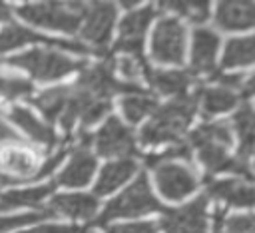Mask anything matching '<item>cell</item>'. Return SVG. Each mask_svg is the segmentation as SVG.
<instances>
[{"label": "cell", "instance_id": "obj_1", "mask_svg": "<svg viewBox=\"0 0 255 233\" xmlns=\"http://www.w3.org/2000/svg\"><path fill=\"white\" fill-rule=\"evenodd\" d=\"M233 141V129L227 121H209L197 125L189 133L191 147L197 149V159L205 167L209 175L215 173H233V177H241L245 181L253 179L247 161H241L237 155H229V147Z\"/></svg>", "mask_w": 255, "mask_h": 233}, {"label": "cell", "instance_id": "obj_2", "mask_svg": "<svg viewBox=\"0 0 255 233\" xmlns=\"http://www.w3.org/2000/svg\"><path fill=\"white\" fill-rule=\"evenodd\" d=\"M68 149L60 147L58 153L50 155L42 161L40 151L26 143L20 137L8 139L0 143V185L20 183V181H34L50 175L60 161L66 157Z\"/></svg>", "mask_w": 255, "mask_h": 233}, {"label": "cell", "instance_id": "obj_3", "mask_svg": "<svg viewBox=\"0 0 255 233\" xmlns=\"http://www.w3.org/2000/svg\"><path fill=\"white\" fill-rule=\"evenodd\" d=\"M197 112L195 94L177 98L167 102L161 108H155L149 121L139 131V143L145 147H159V145H173L179 143L183 131L193 119Z\"/></svg>", "mask_w": 255, "mask_h": 233}, {"label": "cell", "instance_id": "obj_4", "mask_svg": "<svg viewBox=\"0 0 255 233\" xmlns=\"http://www.w3.org/2000/svg\"><path fill=\"white\" fill-rule=\"evenodd\" d=\"M4 64L26 72L38 82H56L88 66L84 60H76L56 48H34L6 58Z\"/></svg>", "mask_w": 255, "mask_h": 233}, {"label": "cell", "instance_id": "obj_5", "mask_svg": "<svg viewBox=\"0 0 255 233\" xmlns=\"http://www.w3.org/2000/svg\"><path fill=\"white\" fill-rule=\"evenodd\" d=\"M84 12L86 4L82 2H32L16 8V14L28 24L66 34L80 32Z\"/></svg>", "mask_w": 255, "mask_h": 233}, {"label": "cell", "instance_id": "obj_6", "mask_svg": "<svg viewBox=\"0 0 255 233\" xmlns=\"http://www.w3.org/2000/svg\"><path fill=\"white\" fill-rule=\"evenodd\" d=\"M161 205L155 197V193L151 191V185L147 181L145 175H139L129 187H126L120 195H116L100 213L98 223H108L112 219H120V217H137V215H145V213H153L159 211Z\"/></svg>", "mask_w": 255, "mask_h": 233}, {"label": "cell", "instance_id": "obj_7", "mask_svg": "<svg viewBox=\"0 0 255 233\" xmlns=\"http://www.w3.org/2000/svg\"><path fill=\"white\" fill-rule=\"evenodd\" d=\"M185 26L175 16L159 18L151 32L149 56L163 66H181L185 58Z\"/></svg>", "mask_w": 255, "mask_h": 233}, {"label": "cell", "instance_id": "obj_8", "mask_svg": "<svg viewBox=\"0 0 255 233\" xmlns=\"http://www.w3.org/2000/svg\"><path fill=\"white\" fill-rule=\"evenodd\" d=\"M116 14L118 10L112 2L86 4V12L82 18V26H80V38L86 42L84 46L88 48V52H96V54L106 52L112 32H114Z\"/></svg>", "mask_w": 255, "mask_h": 233}, {"label": "cell", "instance_id": "obj_9", "mask_svg": "<svg viewBox=\"0 0 255 233\" xmlns=\"http://www.w3.org/2000/svg\"><path fill=\"white\" fill-rule=\"evenodd\" d=\"M92 141H94L98 155H104V157L124 159V157H131L133 153H137L133 131L116 116L106 117L100 129L92 135Z\"/></svg>", "mask_w": 255, "mask_h": 233}, {"label": "cell", "instance_id": "obj_10", "mask_svg": "<svg viewBox=\"0 0 255 233\" xmlns=\"http://www.w3.org/2000/svg\"><path fill=\"white\" fill-rule=\"evenodd\" d=\"M155 14H157V10L153 6H143V8H135V10L128 12L122 18L120 28H118L116 52L143 60V40H145V34L149 30Z\"/></svg>", "mask_w": 255, "mask_h": 233}, {"label": "cell", "instance_id": "obj_11", "mask_svg": "<svg viewBox=\"0 0 255 233\" xmlns=\"http://www.w3.org/2000/svg\"><path fill=\"white\" fill-rule=\"evenodd\" d=\"M159 225L165 233H207V199L197 197L181 207L163 209Z\"/></svg>", "mask_w": 255, "mask_h": 233}, {"label": "cell", "instance_id": "obj_12", "mask_svg": "<svg viewBox=\"0 0 255 233\" xmlns=\"http://www.w3.org/2000/svg\"><path fill=\"white\" fill-rule=\"evenodd\" d=\"M153 169H155L153 171L155 185L165 199H171V201L183 199V197L191 195L199 185L197 173L187 163L169 161V163H161Z\"/></svg>", "mask_w": 255, "mask_h": 233}, {"label": "cell", "instance_id": "obj_13", "mask_svg": "<svg viewBox=\"0 0 255 233\" xmlns=\"http://www.w3.org/2000/svg\"><path fill=\"white\" fill-rule=\"evenodd\" d=\"M90 141L92 137L80 129L78 133V143L70 153V159L62 173L56 179V185H66V187H84L94 171H96V155L90 151Z\"/></svg>", "mask_w": 255, "mask_h": 233}, {"label": "cell", "instance_id": "obj_14", "mask_svg": "<svg viewBox=\"0 0 255 233\" xmlns=\"http://www.w3.org/2000/svg\"><path fill=\"white\" fill-rule=\"evenodd\" d=\"M28 44H46V46L56 48V50L62 48V50H72V52H86L88 50L84 44L66 42L62 38H48V36H42L30 28H26V26H20L16 22H8L0 30V56L14 52L22 46H28Z\"/></svg>", "mask_w": 255, "mask_h": 233}, {"label": "cell", "instance_id": "obj_15", "mask_svg": "<svg viewBox=\"0 0 255 233\" xmlns=\"http://www.w3.org/2000/svg\"><path fill=\"white\" fill-rule=\"evenodd\" d=\"M6 119H10L18 129H22V133L34 141L36 145H42L46 149H54L58 145V135L56 131L46 123L42 121L32 110L24 108V106H10L6 110Z\"/></svg>", "mask_w": 255, "mask_h": 233}, {"label": "cell", "instance_id": "obj_16", "mask_svg": "<svg viewBox=\"0 0 255 233\" xmlns=\"http://www.w3.org/2000/svg\"><path fill=\"white\" fill-rule=\"evenodd\" d=\"M207 193L227 205V207H237V209H255V185L241 177H227V179H213L207 185Z\"/></svg>", "mask_w": 255, "mask_h": 233}, {"label": "cell", "instance_id": "obj_17", "mask_svg": "<svg viewBox=\"0 0 255 233\" xmlns=\"http://www.w3.org/2000/svg\"><path fill=\"white\" fill-rule=\"evenodd\" d=\"M219 50V36L207 28L193 30L191 42V76H213L215 58Z\"/></svg>", "mask_w": 255, "mask_h": 233}, {"label": "cell", "instance_id": "obj_18", "mask_svg": "<svg viewBox=\"0 0 255 233\" xmlns=\"http://www.w3.org/2000/svg\"><path fill=\"white\" fill-rule=\"evenodd\" d=\"M145 80L149 82V88L171 100L189 96V88L193 84L191 72L183 68H149Z\"/></svg>", "mask_w": 255, "mask_h": 233}, {"label": "cell", "instance_id": "obj_19", "mask_svg": "<svg viewBox=\"0 0 255 233\" xmlns=\"http://www.w3.org/2000/svg\"><path fill=\"white\" fill-rule=\"evenodd\" d=\"M98 197L90 193H58L50 201L54 217H66L72 221H88L98 213Z\"/></svg>", "mask_w": 255, "mask_h": 233}, {"label": "cell", "instance_id": "obj_20", "mask_svg": "<svg viewBox=\"0 0 255 233\" xmlns=\"http://www.w3.org/2000/svg\"><path fill=\"white\" fill-rule=\"evenodd\" d=\"M215 26L225 32L255 28V2H221L215 8Z\"/></svg>", "mask_w": 255, "mask_h": 233}, {"label": "cell", "instance_id": "obj_21", "mask_svg": "<svg viewBox=\"0 0 255 233\" xmlns=\"http://www.w3.org/2000/svg\"><path fill=\"white\" fill-rule=\"evenodd\" d=\"M195 102H197V110L201 112L203 117H213V116L231 112L237 106L239 98H237L235 90H229L221 84H213V86L199 88L195 92Z\"/></svg>", "mask_w": 255, "mask_h": 233}, {"label": "cell", "instance_id": "obj_22", "mask_svg": "<svg viewBox=\"0 0 255 233\" xmlns=\"http://www.w3.org/2000/svg\"><path fill=\"white\" fill-rule=\"evenodd\" d=\"M137 171V163L133 157H124V159H112L106 163L96 179V195H108L116 191L120 185H124L133 173Z\"/></svg>", "mask_w": 255, "mask_h": 233}, {"label": "cell", "instance_id": "obj_23", "mask_svg": "<svg viewBox=\"0 0 255 233\" xmlns=\"http://www.w3.org/2000/svg\"><path fill=\"white\" fill-rule=\"evenodd\" d=\"M56 189V181L36 185V187H26V189H12L0 195V211H14V209H32L42 205V201L52 195Z\"/></svg>", "mask_w": 255, "mask_h": 233}, {"label": "cell", "instance_id": "obj_24", "mask_svg": "<svg viewBox=\"0 0 255 233\" xmlns=\"http://www.w3.org/2000/svg\"><path fill=\"white\" fill-rule=\"evenodd\" d=\"M70 98H72V86H58V88L40 92L30 102L40 110L42 116H46V119L60 121L64 117V114L68 112Z\"/></svg>", "mask_w": 255, "mask_h": 233}, {"label": "cell", "instance_id": "obj_25", "mask_svg": "<svg viewBox=\"0 0 255 233\" xmlns=\"http://www.w3.org/2000/svg\"><path fill=\"white\" fill-rule=\"evenodd\" d=\"M231 129L237 131L239 137L237 157L241 161H247V157L255 149V110L251 106H241L231 119Z\"/></svg>", "mask_w": 255, "mask_h": 233}, {"label": "cell", "instance_id": "obj_26", "mask_svg": "<svg viewBox=\"0 0 255 233\" xmlns=\"http://www.w3.org/2000/svg\"><path fill=\"white\" fill-rule=\"evenodd\" d=\"M223 68H245L255 64V34L243 38H231L223 50Z\"/></svg>", "mask_w": 255, "mask_h": 233}, {"label": "cell", "instance_id": "obj_27", "mask_svg": "<svg viewBox=\"0 0 255 233\" xmlns=\"http://www.w3.org/2000/svg\"><path fill=\"white\" fill-rule=\"evenodd\" d=\"M120 110H122V116L129 123H137L147 114H153L155 112V100L151 96H147L145 90L124 94L122 100H120Z\"/></svg>", "mask_w": 255, "mask_h": 233}, {"label": "cell", "instance_id": "obj_28", "mask_svg": "<svg viewBox=\"0 0 255 233\" xmlns=\"http://www.w3.org/2000/svg\"><path fill=\"white\" fill-rule=\"evenodd\" d=\"M161 8L171 10L177 14V18H185L189 22L201 24L209 18L211 6L209 2H191V0H169V2H159Z\"/></svg>", "mask_w": 255, "mask_h": 233}, {"label": "cell", "instance_id": "obj_29", "mask_svg": "<svg viewBox=\"0 0 255 233\" xmlns=\"http://www.w3.org/2000/svg\"><path fill=\"white\" fill-rule=\"evenodd\" d=\"M50 217H54V213L50 211V207H46V209H42V211H24V213L0 215V233H8L10 229L24 227V225H32V223H38V221L50 219Z\"/></svg>", "mask_w": 255, "mask_h": 233}, {"label": "cell", "instance_id": "obj_30", "mask_svg": "<svg viewBox=\"0 0 255 233\" xmlns=\"http://www.w3.org/2000/svg\"><path fill=\"white\" fill-rule=\"evenodd\" d=\"M32 94V84L24 78L8 76L0 72V98L2 100H18V98H28Z\"/></svg>", "mask_w": 255, "mask_h": 233}, {"label": "cell", "instance_id": "obj_31", "mask_svg": "<svg viewBox=\"0 0 255 233\" xmlns=\"http://www.w3.org/2000/svg\"><path fill=\"white\" fill-rule=\"evenodd\" d=\"M189 157H191V151H189V147L185 145V143H173V145H167L165 149H161V151H157V153H151V155H147L145 157V161H147V165L149 167H157V165H161V163H169V161H189Z\"/></svg>", "mask_w": 255, "mask_h": 233}, {"label": "cell", "instance_id": "obj_32", "mask_svg": "<svg viewBox=\"0 0 255 233\" xmlns=\"http://www.w3.org/2000/svg\"><path fill=\"white\" fill-rule=\"evenodd\" d=\"M157 225L151 221H137V223H120V225H110L106 233H155Z\"/></svg>", "mask_w": 255, "mask_h": 233}, {"label": "cell", "instance_id": "obj_33", "mask_svg": "<svg viewBox=\"0 0 255 233\" xmlns=\"http://www.w3.org/2000/svg\"><path fill=\"white\" fill-rule=\"evenodd\" d=\"M22 233H78V229L70 225H40V227L22 231Z\"/></svg>", "mask_w": 255, "mask_h": 233}, {"label": "cell", "instance_id": "obj_34", "mask_svg": "<svg viewBox=\"0 0 255 233\" xmlns=\"http://www.w3.org/2000/svg\"><path fill=\"white\" fill-rule=\"evenodd\" d=\"M14 137H18L14 131H12V127L8 125V119L0 114V143H4V141H8V139H14Z\"/></svg>", "mask_w": 255, "mask_h": 233}, {"label": "cell", "instance_id": "obj_35", "mask_svg": "<svg viewBox=\"0 0 255 233\" xmlns=\"http://www.w3.org/2000/svg\"><path fill=\"white\" fill-rule=\"evenodd\" d=\"M243 88H245V94H249V96H255V74L243 84Z\"/></svg>", "mask_w": 255, "mask_h": 233}, {"label": "cell", "instance_id": "obj_36", "mask_svg": "<svg viewBox=\"0 0 255 233\" xmlns=\"http://www.w3.org/2000/svg\"><path fill=\"white\" fill-rule=\"evenodd\" d=\"M8 16H10V10H8V6L0 2V20H8Z\"/></svg>", "mask_w": 255, "mask_h": 233}, {"label": "cell", "instance_id": "obj_37", "mask_svg": "<svg viewBox=\"0 0 255 233\" xmlns=\"http://www.w3.org/2000/svg\"><path fill=\"white\" fill-rule=\"evenodd\" d=\"M86 233H94V231H86Z\"/></svg>", "mask_w": 255, "mask_h": 233}]
</instances>
